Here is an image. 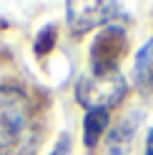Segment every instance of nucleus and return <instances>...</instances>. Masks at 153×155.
I'll return each mask as SVG.
<instances>
[{
	"label": "nucleus",
	"mask_w": 153,
	"mask_h": 155,
	"mask_svg": "<svg viewBox=\"0 0 153 155\" xmlns=\"http://www.w3.org/2000/svg\"><path fill=\"white\" fill-rule=\"evenodd\" d=\"M30 123V105L18 88H0V150L15 148Z\"/></svg>",
	"instance_id": "1"
},
{
	"label": "nucleus",
	"mask_w": 153,
	"mask_h": 155,
	"mask_svg": "<svg viewBox=\"0 0 153 155\" xmlns=\"http://www.w3.org/2000/svg\"><path fill=\"white\" fill-rule=\"evenodd\" d=\"M128 90V83L121 73H108V75H85L75 85L78 103L85 105L88 110H106L118 105Z\"/></svg>",
	"instance_id": "2"
},
{
	"label": "nucleus",
	"mask_w": 153,
	"mask_h": 155,
	"mask_svg": "<svg viewBox=\"0 0 153 155\" xmlns=\"http://www.w3.org/2000/svg\"><path fill=\"white\" fill-rule=\"evenodd\" d=\"M123 8L118 3H100V0H88V3H68V25L73 33H85L98 25H106L116 18H123Z\"/></svg>",
	"instance_id": "3"
},
{
	"label": "nucleus",
	"mask_w": 153,
	"mask_h": 155,
	"mask_svg": "<svg viewBox=\"0 0 153 155\" xmlns=\"http://www.w3.org/2000/svg\"><path fill=\"white\" fill-rule=\"evenodd\" d=\"M128 45V38L121 28H106L93 43V55H90V63H93V75H108V73H118V60H121V53L126 50Z\"/></svg>",
	"instance_id": "4"
},
{
	"label": "nucleus",
	"mask_w": 153,
	"mask_h": 155,
	"mask_svg": "<svg viewBox=\"0 0 153 155\" xmlns=\"http://www.w3.org/2000/svg\"><path fill=\"white\" fill-rule=\"evenodd\" d=\"M133 80H136L138 90L148 93L153 90V38L138 50L136 65H133Z\"/></svg>",
	"instance_id": "5"
},
{
	"label": "nucleus",
	"mask_w": 153,
	"mask_h": 155,
	"mask_svg": "<svg viewBox=\"0 0 153 155\" xmlns=\"http://www.w3.org/2000/svg\"><path fill=\"white\" fill-rule=\"evenodd\" d=\"M108 128V113L106 110H88L83 120V140L88 148H95L100 140V135Z\"/></svg>",
	"instance_id": "6"
},
{
	"label": "nucleus",
	"mask_w": 153,
	"mask_h": 155,
	"mask_svg": "<svg viewBox=\"0 0 153 155\" xmlns=\"http://www.w3.org/2000/svg\"><path fill=\"white\" fill-rule=\"evenodd\" d=\"M136 123L138 118H133V120H123L116 133H110V138H108V148L113 155H128V148H131V140H133V130H136Z\"/></svg>",
	"instance_id": "7"
},
{
	"label": "nucleus",
	"mask_w": 153,
	"mask_h": 155,
	"mask_svg": "<svg viewBox=\"0 0 153 155\" xmlns=\"http://www.w3.org/2000/svg\"><path fill=\"white\" fill-rule=\"evenodd\" d=\"M146 155H153V128L148 130V138H146Z\"/></svg>",
	"instance_id": "8"
}]
</instances>
